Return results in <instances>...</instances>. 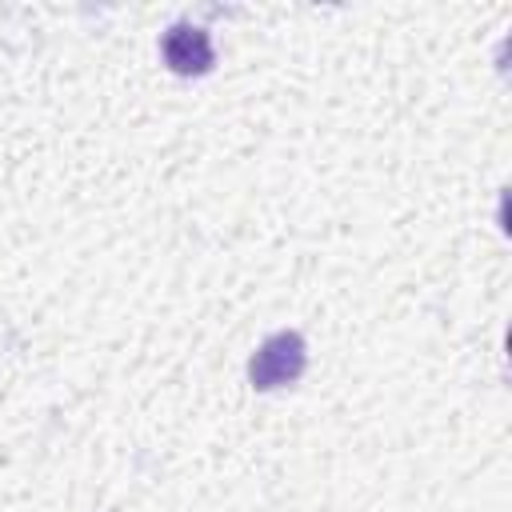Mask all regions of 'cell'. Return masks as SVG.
<instances>
[{"instance_id": "obj_1", "label": "cell", "mask_w": 512, "mask_h": 512, "mask_svg": "<svg viewBox=\"0 0 512 512\" xmlns=\"http://www.w3.org/2000/svg\"><path fill=\"white\" fill-rule=\"evenodd\" d=\"M308 368V344L300 332L284 328V332H272L248 360V380L252 388L260 392H272V388H288L304 376Z\"/></svg>"}, {"instance_id": "obj_2", "label": "cell", "mask_w": 512, "mask_h": 512, "mask_svg": "<svg viewBox=\"0 0 512 512\" xmlns=\"http://www.w3.org/2000/svg\"><path fill=\"white\" fill-rule=\"evenodd\" d=\"M160 56L164 64L176 72V76H204L212 72L216 64V48H212V36L208 28L192 24V20H176L164 28L160 36Z\"/></svg>"}]
</instances>
